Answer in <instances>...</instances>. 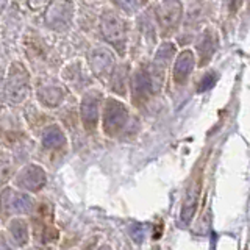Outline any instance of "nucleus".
Instances as JSON below:
<instances>
[{
	"mask_svg": "<svg viewBox=\"0 0 250 250\" xmlns=\"http://www.w3.org/2000/svg\"><path fill=\"white\" fill-rule=\"evenodd\" d=\"M28 94H30L28 70L21 62H13L5 84V97L10 100V104L19 105L28 97Z\"/></svg>",
	"mask_w": 250,
	"mask_h": 250,
	"instance_id": "nucleus-1",
	"label": "nucleus"
},
{
	"mask_svg": "<svg viewBox=\"0 0 250 250\" xmlns=\"http://www.w3.org/2000/svg\"><path fill=\"white\" fill-rule=\"evenodd\" d=\"M35 207L33 199L27 192L16 191L13 188H6L0 194V209L3 214H27L31 213Z\"/></svg>",
	"mask_w": 250,
	"mask_h": 250,
	"instance_id": "nucleus-2",
	"label": "nucleus"
},
{
	"mask_svg": "<svg viewBox=\"0 0 250 250\" xmlns=\"http://www.w3.org/2000/svg\"><path fill=\"white\" fill-rule=\"evenodd\" d=\"M174 55H175V47L170 42H164L158 49V52H156L155 58L152 61V66H150V72L147 74L148 80H150L152 91H155V92L160 91V88L163 86V82H164V75H166L167 64Z\"/></svg>",
	"mask_w": 250,
	"mask_h": 250,
	"instance_id": "nucleus-3",
	"label": "nucleus"
},
{
	"mask_svg": "<svg viewBox=\"0 0 250 250\" xmlns=\"http://www.w3.org/2000/svg\"><path fill=\"white\" fill-rule=\"evenodd\" d=\"M128 111L127 106L121 104L119 100L108 99L104 108V130L106 135L114 136L117 135L127 124Z\"/></svg>",
	"mask_w": 250,
	"mask_h": 250,
	"instance_id": "nucleus-4",
	"label": "nucleus"
},
{
	"mask_svg": "<svg viewBox=\"0 0 250 250\" xmlns=\"http://www.w3.org/2000/svg\"><path fill=\"white\" fill-rule=\"evenodd\" d=\"M102 33H104L105 39L108 42L117 47V50H124V42H125V25L124 21L117 16L114 11H105L102 16Z\"/></svg>",
	"mask_w": 250,
	"mask_h": 250,
	"instance_id": "nucleus-5",
	"label": "nucleus"
},
{
	"mask_svg": "<svg viewBox=\"0 0 250 250\" xmlns=\"http://www.w3.org/2000/svg\"><path fill=\"white\" fill-rule=\"evenodd\" d=\"M14 185L19 189L36 192L42 189L45 185V172L42 167L36 166V164H28L22 170H19L18 175L14 177Z\"/></svg>",
	"mask_w": 250,
	"mask_h": 250,
	"instance_id": "nucleus-6",
	"label": "nucleus"
},
{
	"mask_svg": "<svg viewBox=\"0 0 250 250\" xmlns=\"http://www.w3.org/2000/svg\"><path fill=\"white\" fill-rule=\"evenodd\" d=\"M91 70L97 77H105L114 69V55L105 47H92L88 53Z\"/></svg>",
	"mask_w": 250,
	"mask_h": 250,
	"instance_id": "nucleus-7",
	"label": "nucleus"
},
{
	"mask_svg": "<svg viewBox=\"0 0 250 250\" xmlns=\"http://www.w3.org/2000/svg\"><path fill=\"white\" fill-rule=\"evenodd\" d=\"M202 172H197L192 180L189 186H188V191L185 195V200H183V207H182V219L183 222H189L192 216L195 214L199 207V199H200V191H202Z\"/></svg>",
	"mask_w": 250,
	"mask_h": 250,
	"instance_id": "nucleus-8",
	"label": "nucleus"
},
{
	"mask_svg": "<svg viewBox=\"0 0 250 250\" xmlns=\"http://www.w3.org/2000/svg\"><path fill=\"white\" fill-rule=\"evenodd\" d=\"M156 19L163 31L174 30L182 19V3L178 2H161L156 5Z\"/></svg>",
	"mask_w": 250,
	"mask_h": 250,
	"instance_id": "nucleus-9",
	"label": "nucleus"
},
{
	"mask_svg": "<svg viewBox=\"0 0 250 250\" xmlns=\"http://www.w3.org/2000/svg\"><path fill=\"white\" fill-rule=\"evenodd\" d=\"M100 92L89 91L82 102V121L86 130H94L99 124L100 117Z\"/></svg>",
	"mask_w": 250,
	"mask_h": 250,
	"instance_id": "nucleus-10",
	"label": "nucleus"
},
{
	"mask_svg": "<svg viewBox=\"0 0 250 250\" xmlns=\"http://www.w3.org/2000/svg\"><path fill=\"white\" fill-rule=\"evenodd\" d=\"M70 6H72L70 3H61V2L52 3L45 16L47 23L53 28H62L64 25H67L70 21V16H72Z\"/></svg>",
	"mask_w": 250,
	"mask_h": 250,
	"instance_id": "nucleus-11",
	"label": "nucleus"
},
{
	"mask_svg": "<svg viewBox=\"0 0 250 250\" xmlns=\"http://www.w3.org/2000/svg\"><path fill=\"white\" fill-rule=\"evenodd\" d=\"M194 69V55L189 50L182 52L177 57L175 67H174V80L178 84H183L188 78H189L191 72Z\"/></svg>",
	"mask_w": 250,
	"mask_h": 250,
	"instance_id": "nucleus-12",
	"label": "nucleus"
},
{
	"mask_svg": "<svg viewBox=\"0 0 250 250\" xmlns=\"http://www.w3.org/2000/svg\"><path fill=\"white\" fill-rule=\"evenodd\" d=\"M216 47H217L216 33L211 28L205 30L197 42V50H199V57H200L202 64H205V62L209 61V58L213 57V53L216 52Z\"/></svg>",
	"mask_w": 250,
	"mask_h": 250,
	"instance_id": "nucleus-13",
	"label": "nucleus"
},
{
	"mask_svg": "<svg viewBox=\"0 0 250 250\" xmlns=\"http://www.w3.org/2000/svg\"><path fill=\"white\" fill-rule=\"evenodd\" d=\"M8 233L16 247H23L28 242V225L23 219L14 217L8 225Z\"/></svg>",
	"mask_w": 250,
	"mask_h": 250,
	"instance_id": "nucleus-14",
	"label": "nucleus"
},
{
	"mask_svg": "<svg viewBox=\"0 0 250 250\" xmlns=\"http://www.w3.org/2000/svg\"><path fill=\"white\" fill-rule=\"evenodd\" d=\"M38 97L47 106H58L64 99V91L57 84H47L38 89Z\"/></svg>",
	"mask_w": 250,
	"mask_h": 250,
	"instance_id": "nucleus-15",
	"label": "nucleus"
},
{
	"mask_svg": "<svg viewBox=\"0 0 250 250\" xmlns=\"http://www.w3.org/2000/svg\"><path fill=\"white\" fill-rule=\"evenodd\" d=\"M131 89H133V96H135V99H138V97L144 99L148 92H152V86H150V80H148V75L146 72H143V70H138V72L133 75Z\"/></svg>",
	"mask_w": 250,
	"mask_h": 250,
	"instance_id": "nucleus-16",
	"label": "nucleus"
},
{
	"mask_svg": "<svg viewBox=\"0 0 250 250\" xmlns=\"http://www.w3.org/2000/svg\"><path fill=\"white\" fill-rule=\"evenodd\" d=\"M64 135H62V131L60 127L57 125H52L49 127L42 135V146L45 148H57V147H61L64 144Z\"/></svg>",
	"mask_w": 250,
	"mask_h": 250,
	"instance_id": "nucleus-17",
	"label": "nucleus"
},
{
	"mask_svg": "<svg viewBox=\"0 0 250 250\" xmlns=\"http://www.w3.org/2000/svg\"><path fill=\"white\" fill-rule=\"evenodd\" d=\"M113 91L124 96L127 91V66H117L113 69Z\"/></svg>",
	"mask_w": 250,
	"mask_h": 250,
	"instance_id": "nucleus-18",
	"label": "nucleus"
},
{
	"mask_svg": "<svg viewBox=\"0 0 250 250\" xmlns=\"http://www.w3.org/2000/svg\"><path fill=\"white\" fill-rule=\"evenodd\" d=\"M14 164L10 155H0V185H5L14 174Z\"/></svg>",
	"mask_w": 250,
	"mask_h": 250,
	"instance_id": "nucleus-19",
	"label": "nucleus"
},
{
	"mask_svg": "<svg viewBox=\"0 0 250 250\" xmlns=\"http://www.w3.org/2000/svg\"><path fill=\"white\" fill-rule=\"evenodd\" d=\"M214 80H216L214 72H208L205 77L202 78V82L199 83V91H207V89H209L211 86L214 84Z\"/></svg>",
	"mask_w": 250,
	"mask_h": 250,
	"instance_id": "nucleus-20",
	"label": "nucleus"
},
{
	"mask_svg": "<svg viewBox=\"0 0 250 250\" xmlns=\"http://www.w3.org/2000/svg\"><path fill=\"white\" fill-rule=\"evenodd\" d=\"M130 233H131V238L135 239L136 242H141L143 241V236H144V227L139 225V224H135L130 227Z\"/></svg>",
	"mask_w": 250,
	"mask_h": 250,
	"instance_id": "nucleus-21",
	"label": "nucleus"
},
{
	"mask_svg": "<svg viewBox=\"0 0 250 250\" xmlns=\"http://www.w3.org/2000/svg\"><path fill=\"white\" fill-rule=\"evenodd\" d=\"M0 250H11V247L8 244V241L3 234H0Z\"/></svg>",
	"mask_w": 250,
	"mask_h": 250,
	"instance_id": "nucleus-22",
	"label": "nucleus"
},
{
	"mask_svg": "<svg viewBox=\"0 0 250 250\" xmlns=\"http://www.w3.org/2000/svg\"><path fill=\"white\" fill-rule=\"evenodd\" d=\"M3 97H5V84H3L2 77H0V104L3 102Z\"/></svg>",
	"mask_w": 250,
	"mask_h": 250,
	"instance_id": "nucleus-23",
	"label": "nucleus"
},
{
	"mask_svg": "<svg viewBox=\"0 0 250 250\" xmlns=\"http://www.w3.org/2000/svg\"><path fill=\"white\" fill-rule=\"evenodd\" d=\"M97 250H111V247H109V246H102V247H99Z\"/></svg>",
	"mask_w": 250,
	"mask_h": 250,
	"instance_id": "nucleus-24",
	"label": "nucleus"
}]
</instances>
